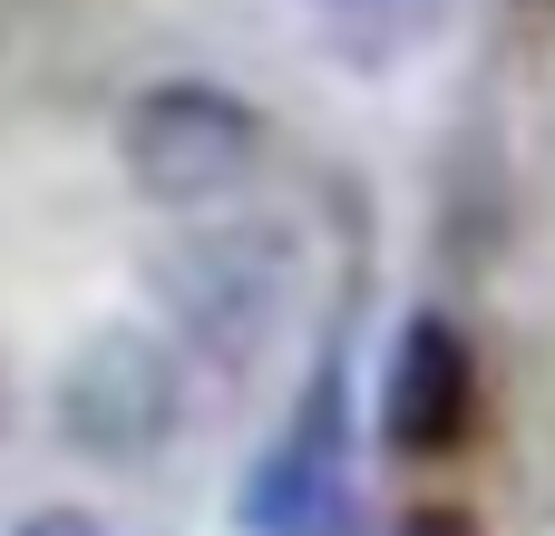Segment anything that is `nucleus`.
Masks as SVG:
<instances>
[{
	"label": "nucleus",
	"mask_w": 555,
	"mask_h": 536,
	"mask_svg": "<svg viewBox=\"0 0 555 536\" xmlns=\"http://www.w3.org/2000/svg\"><path fill=\"white\" fill-rule=\"evenodd\" d=\"M59 449L98 459V469H137L185 430V352L146 322H98L49 391Z\"/></svg>",
	"instance_id": "f257e3e1"
},
{
	"label": "nucleus",
	"mask_w": 555,
	"mask_h": 536,
	"mask_svg": "<svg viewBox=\"0 0 555 536\" xmlns=\"http://www.w3.org/2000/svg\"><path fill=\"white\" fill-rule=\"evenodd\" d=\"M117 166L146 205L166 215H205L224 205L254 166H263V117L234 98V88H205V78H166V88H137L117 107Z\"/></svg>",
	"instance_id": "f03ea898"
},
{
	"label": "nucleus",
	"mask_w": 555,
	"mask_h": 536,
	"mask_svg": "<svg viewBox=\"0 0 555 536\" xmlns=\"http://www.w3.org/2000/svg\"><path fill=\"white\" fill-rule=\"evenodd\" d=\"M166 303H176V322H185V342H195L205 361L244 371V361L273 342L283 303H293V244H283L273 225L195 234L185 254H166Z\"/></svg>",
	"instance_id": "7ed1b4c3"
},
{
	"label": "nucleus",
	"mask_w": 555,
	"mask_h": 536,
	"mask_svg": "<svg viewBox=\"0 0 555 536\" xmlns=\"http://www.w3.org/2000/svg\"><path fill=\"white\" fill-rule=\"evenodd\" d=\"M478 420V361H468V332L439 322V312H410L390 361H380V439L400 459H449Z\"/></svg>",
	"instance_id": "20e7f679"
},
{
	"label": "nucleus",
	"mask_w": 555,
	"mask_h": 536,
	"mask_svg": "<svg viewBox=\"0 0 555 536\" xmlns=\"http://www.w3.org/2000/svg\"><path fill=\"white\" fill-rule=\"evenodd\" d=\"M341 518H351V488H341V361H322L312 371V410H293L273 459L244 478V527L254 536H332Z\"/></svg>",
	"instance_id": "39448f33"
},
{
	"label": "nucleus",
	"mask_w": 555,
	"mask_h": 536,
	"mask_svg": "<svg viewBox=\"0 0 555 536\" xmlns=\"http://www.w3.org/2000/svg\"><path fill=\"white\" fill-rule=\"evenodd\" d=\"M322 10V29H332V49L351 59V68H390L429 20H439V0H312Z\"/></svg>",
	"instance_id": "423d86ee"
},
{
	"label": "nucleus",
	"mask_w": 555,
	"mask_h": 536,
	"mask_svg": "<svg viewBox=\"0 0 555 536\" xmlns=\"http://www.w3.org/2000/svg\"><path fill=\"white\" fill-rule=\"evenodd\" d=\"M390 536H488V527H478L468 508H410V518H400Z\"/></svg>",
	"instance_id": "0eeeda50"
},
{
	"label": "nucleus",
	"mask_w": 555,
	"mask_h": 536,
	"mask_svg": "<svg viewBox=\"0 0 555 536\" xmlns=\"http://www.w3.org/2000/svg\"><path fill=\"white\" fill-rule=\"evenodd\" d=\"M10 536H107V518H88V508H39V518H20Z\"/></svg>",
	"instance_id": "6e6552de"
}]
</instances>
